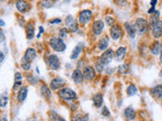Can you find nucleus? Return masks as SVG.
<instances>
[{"label": "nucleus", "instance_id": "27", "mask_svg": "<svg viewBox=\"0 0 162 121\" xmlns=\"http://www.w3.org/2000/svg\"><path fill=\"white\" fill-rule=\"evenodd\" d=\"M151 95L155 98L162 97V85H157L151 89Z\"/></svg>", "mask_w": 162, "mask_h": 121}, {"label": "nucleus", "instance_id": "28", "mask_svg": "<svg viewBox=\"0 0 162 121\" xmlns=\"http://www.w3.org/2000/svg\"><path fill=\"white\" fill-rule=\"evenodd\" d=\"M137 92H138V89H137V87L135 85L128 86L127 93H128V95H129V96H135L137 94Z\"/></svg>", "mask_w": 162, "mask_h": 121}, {"label": "nucleus", "instance_id": "5", "mask_svg": "<svg viewBox=\"0 0 162 121\" xmlns=\"http://www.w3.org/2000/svg\"><path fill=\"white\" fill-rule=\"evenodd\" d=\"M65 23L67 28L69 29L71 33H76L78 30V22L75 20V18L73 17V15H68L65 18Z\"/></svg>", "mask_w": 162, "mask_h": 121}, {"label": "nucleus", "instance_id": "8", "mask_svg": "<svg viewBox=\"0 0 162 121\" xmlns=\"http://www.w3.org/2000/svg\"><path fill=\"white\" fill-rule=\"evenodd\" d=\"M66 84V81L61 77L54 78L50 83V87L52 90H59V89L63 88L64 85Z\"/></svg>", "mask_w": 162, "mask_h": 121}, {"label": "nucleus", "instance_id": "2", "mask_svg": "<svg viewBox=\"0 0 162 121\" xmlns=\"http://www.w3.org/2000/svg\"><path fill=\"white\" fill-rule=\"evenodd\" d=\"M148 26H149L148 21H147L145 18H142V17L137 18L134 23L135 30H136V33H138L139 34H144L146 33L147 29H148Z\"/></svg>", "mask_w": 162, "mask_h": 121}, {"label": "nucleus", "instance_id": "6", "mask_svg": "<svg viewBox=\"0 0 162 121\" xmlns=\"http://www.w3.org/2000/svg\"><path fill=\"white\" fill-rule=\"evenodd\" d=\"M91 16H92L91 10H88V9L82 10L79 13V16H78V21H79L80 24H86L91 20Z\"/></svg>", "mask_w": 162, "mask_h": 121}, {"label": "nucleus", "instance_id": "20", "mask_svg": "<svg viewBox=\"0 0 162 121\" xmlns=\"http://www.w3.org/2000/svg\"><path fill=\"white\" fill-rule=\"evenodd\" d=\"M109 44V38H107V36H104V38H100L99 41L97 43V48H99V50L100 51H107Z\"/></svg>", "mask_w": 162, "mask_h": 121}, {"label": "nucleus", "instance_id": "13", "mask_svg": "<svg viewBox=\"0 0 162 121\" xmlns=\"http://www.w3.org/2000/svg\"><path fill=\"white\" fill-rule=\"evenodd\" d=\"M152 34L155 38H159L162 36V20H159L152 28Z\"/></svg>", "mask_w": 162, "mask_h": 121}, {"label": "nucleus", "instance_id": "23", "mask_svg": "<svg viewBox=\"0 0 162 121\" xmlns=\"http://www.w3.org/2000/svg\"><path fill=\"white\" fill-rule=\"evenodd\" d=\"M92 101H93V104H94L95 107L99 108L102 106V103H104V97L100 93H97L95 95H93L92 97Z\"/></svg>", "mask_w": 162, "mask_h": 121}, {"label": "nucleus", "instance_id": "36", "mask_svg": "<svg viewBox=\"0 0 162 121\" xmlns=\"http://www.w3.org/2000/svg\"><path fill=\"white\" fill-rule=\"evenodd\" d=\"M105 22H107V24L109 26H112L115 23V19L114 17H110V16H107L105 17Z\"/></svg>", "mask_w": 162, "mask_h": 121}, {"label": "nucleus", "instance_id": "25", "mask_svg": "<svg viewBox=\"0 0 162 121\" xmlns=\"http://www.w3.org/2000/svg\"><path fill=\"white\" fill-rule=\"evenodd\" d=\"M83 50V43H78L77 46H75V49L72 51V54L70 56V59L71 60H75V59L78 58V56L80 55V53Z\"/></svg>", "mask_w": 162, "mask_h": 121}, {"label": "nucleus", "instance_id": "7", "mask_svg": "<svg viewBox=\"0 0 162 121\" xmlns=\"http://www.w3.org/2000/svg\"><path fill=\"white\" fill-rule=\"evenodd\" d=\"M48 65L52 70H59L60 69V59L58 58L57 55H50L47 59Z\"/></svg>", "mask_w": 162, "mask_h": 121}, {"label": "nucleus", "instance_id": "41", "mask_svg": "<svg viewBox=\"0 0 162 121\" xmlns=\"http://www.w3.org/2000/svg\"><path fill=\"white\" fill-rule=\"evenodd\" d=\"M119 5H122V4H125L126 3V0H115Z\"/></svg>", "mask_w": 162, "mask_h": 121}, {"label": "nucleus", "instance_id": "31", "mask_svg": "<svg viewBox=\"0 0 162 121\" xmlns=\"http://www.w3.org/2000/svg\"><path fill=\"white\" fill-rule=\"evenodd\" d=\"M41 4H42V6H44L45 8H51V7L54 6L53 2L50 1V0H42Z\"/></svg>", "mask_w": 162, "mask_h": 121}, {"label": "nucleus", "instance_id": "33", "mask_svg": "<svg viewBox=\"0 0 162 121\" xmlns=\"http://www.w3.org/2000/svg\"><path fill=\"white\" fill-rule=\"evenodd\" d=\"M59 36H60L61 38H67L68 36V28H61L60 31H59Z\"/></svg>", "mask_w": 162, "mask_h": 121}, {"label": "nucleus", "instance_id": "18", "mask_svg": "<svg viewBox=\"0 0 162 121\" xmlns=\"http://www.w3.org/2000/svg\"><path fill=\"white\" fill-rule=\"evenodd\" d=\"M159 17H160V13H159V11H157V10L155 12H153L152 14H150V17H149V20H148V24H149V26H150L151 29L157 23V22L159 21Z\"/></svg>", "mask_w": 162, "mask_h": 121}, {"label": "nucleus", "instance_id": "22", "mask_svg": "<svg viewBox=\"0 0 162 121\" xmlns=\"http://www.w3.org/2000/svg\"><path fill=\"white\" fill-rule=\"evenodd\" d=\"M124 26H125V29H126L128 36H129L131 38H134L135 36H136V30H135L134 25H132L130 22H125Z\"/></svg>", "mask_w": 162, "mask_h": 121}, {"label": "nucleus", "instance_id": "26", "mask_svg": "<svg viewBox=\"0 0 162 121\" xmlns=\"http://www.w3.org/2000/svg\"><path fill=\"white\" fill-rule=\"evenodd\" d=\"M125 117L127 118L128 120H134L135 118H136V112H135V110L133 109V107H127L126 109H125Z\"/></svg>", "mask_w": 162, "mask_h": 121}, {"label": "nucleus", "instance_id": "12", "mask_svg": "<svg viewBox=\"0 0 162 121\" xmlns=\"http://www.w3.org/2000/svg\"><path fill=\"white\" fill-rule=\"evenodd\" d=\"M15 5L18 10L19 12H21V13H26L29 9V4L26 1H24V0H16Z\"/></svg>", "mask_w": 162, "mask_h": 121}, {"label": "nucleus", "instance_id": "47", "mask_svg": "<svg viewBox=\"0 0 162 121\" xmlns=\"http://www.w3.org/2000/svg\"><path fill=\"white\" fill-rule=\"evenodd\" d=\"M1 121H8V120H7V119H6V118H5V117H2V119H1Z\"/></svg>", "mask_w": 162, "mask_h": 121}, {"label": "nucleus", "instance_id": "52", "mask_svg": "<svg viewBox=\"0 0 162 121\" xmlns=\"http://www.w3.org/2000/svg\"><path fill=\"white\" fill-rule=\"evenodd\" d=\"M1 1H4V0H1Z\"/></svg>", "mask_w": 162, "mask_h": 121}, {"label": "nucleus", "instance_id": "48", "mask_svg": "<svg viewBox=\"0 0 162 121\" xmlns=\"http://www.w3.org/2000/svg\"><path fill=\"white\" fill-rule=\"evenodd\" d=\"M160 63L162 64V53L160 54Z\"/></svg>", "mask_w": 162, "mask_h": 121}, {"label": "nucleus", "instance_id": "51", "mask_svg": "<svg viewBox=\"0 0 162 121\" xmlns=\"http://www.w3.org/2000/svg\"><path fill=\"white\" fill-rule=\"evenodd\" d=\"M52 1H58V0H52Z\"/></svg>", "mask_w": 162, "mask_h": 121}, {"label": "nucleus", "instance_id": "24", "mask_svg": "<svg viewBox=\"0 0 162 121\" xmlns=\"http://www.w3.org/2000/svg\"><path fill=\"white\" fill-rule=\"evenodd\" d=\"M26 96H28V87H24L23 86L19 89L18 93V102H23L26 99Z\"/></svg>", "mask_w": 162, "mask_h": 121}, {"label": "nucleus", "instance_id": "44", "mask_svg": "<svg viewBox=\"0 0 162 121\" xmlns=\"http://www.w3.org/2000/svg\"><path fill=\"white\" fill-rule=\"evenodd\" d=\"M0 55H1V63H3V61H4V54L1 51V53H0Z\"/></svg>", "mask_w": 162, "mask_h": 121}, {"label": "nucleus", "instance_id": "37", "mask_svg": "<svg viewBox=\"0 0 162 121\" xmlns=\"http://www.w3.org/2000/svg\"><path fill=\"white\" fill-rule=\"evenodd\" d=\"M21 80H23V75L19 72L14 74V82H21Z\"/></svg>", "mask_w": 162, "mask_h": 121}, {"label": "nucleus", "instance_id": "1", "mask_svg": "<svg viewBox=\"0 0 162 121\" xmlns=\"http://www.w3.org/2000/svg\"><path fill=\"white\" fill-rule=\"evenodd\" d=\"M50 46L55 51H58V53H61V51H64L66 50V44L65 43L62 41L61 38H57V36H53L50 39Z\"/></svg>", "mask_w": 162, "mask_h": 121}, {"label": "nucleus", "instance_id": "29", "mask_svg": "<svg viewBox=\"0 0 162 121\" xmlns=\"http://www.w3.org/2000/svg\"><path fill=\"white\" fill-rule=\"evenodd\" d=\"M41 93L43 96L45 97H50L51 96V90L49 89V87L47 85H43L41 87Z\"/></svg>", "mask_w": 162, "mask_h": 121}, {"label": "nucleus", "instance_id": "16", "mask_svg": "<svg viewBox=\"0 0 162 121\" xmlns=\"http://www.w3.org/2000/svg\"><path fill=\"white\" fill-rule=\"evenodd\" d=\"M83 76H84V79L87 81L92 80V79L95 78V71L92 67H85L84 72H83Z\"/></svg>", "mask_w": 162, "mask_h": 121}, {"label": "nucleus", "instance_id": "9", "mask_svg": "<svg viewBox=\"0 0 162 121\" xmlns=\"http://www.w3.org/2000/svg\"><path fill=\"white\" fill-rule=\"evenodd\" d=\"M123 36V29L117 24H114L110 28V36L114 41H117Z\"/></svg>", "mask_w": 162, "mask_h": 121}, {"label": "nucleus", "instance_id": "3", "mask_svg": "<svg viewBox=\"0 0 162 121\" xmlns=\"http://www.w3.org/2000/svg\"><path fill=\"white\" fill-rule=\"evenodd\" d=\"M59 97H61L63 100H74L76 99V93L70 88H62L58 92Z\"/></svg>", "mask_w": 162, "mask_h": 121}, {"label": "nucleus", "instance_id": "45", "mask_svg": "<svg viewBox=\"0 0 162 121\" xmlns=\"http://www.w3.org/2000/svg\"><path fill=\"white\" fill-rule=\"evenodd\" d=\"M0 24H1V26H2V28H3V26H4V21L2 20V19H1V20H0Z\"/></svg>", "mask_w": 162, "mask_h": 121}, {"label": "nucleus", "instance_id": "10", "mask_svg": "<svg viewBox=\"0 0 162 121\" xmlns=\"http://www.w3.org/2000/svg\"><path fill=\"white\" fill-rule=\"evenodd\" d=\"M71 78H72V80L74 81L76 84H81L85 80L84 76H83V73L79 70V69H76V70L73 71Z\"/></svg>", "mask_w": 162, "mask_h": 121}, {"label": "nucleus", "instance_id": "40", "mask_svg": "<svg viewBox=\"0 0 162 121\" xmlns=\"http://www.w3.org/2000/svg\"><path fill=\"white\" fill-rule=\"evenodd\" d=\"M23 86H21V82H14V85H13V90H18V88H21Z\"/></svg>", "mask_w": 162, "mask_h": 121}, {"label": "nucleus", "instance_id": "38", "mask_svg": "<svg viewBox=\"0 0 162 121\" xmlns=\"http://www.w3.org/2000/svg\"><path fill=\"white\" fill-rule=\"evenodd\" d=\"M101 114L104 115V116H105V117H109V116H110V112H109V108H107V107H104V108H102Z\"/></svg>", "mask_w": 162, "mask_h": 121}, {"label": "nucleus", "instance_id": "14", "mask_svg": "<svg viewBox=\"0 0 162 121\" xmlns=\"http://www.w3.org/2000/svg\"><path fill=\"white\" fill-rule=\"evenodd\" d=\"M126 55H127V49L125 46H120L117 50L116 54H115V58H116L117 62H122L126 58Z\"/></svg>", "mask_w": 162, "mask_h": 121}, {"label": "nucleus", "instance_id": "17", "mask_svg": "<svg viewBox=\"0 0 162 121\" xmlns=\"http://www.w3.org/2000/svg\"><path fill=\"white\" fill-rule=\"evenodd\" d=\"M150 51L152 55L157 56L162 53V44L159 41H154L150 46Z\"/></svg>", "mask_w": 162, "mask_h": 121}, {"label": "nucleus", "instance_id": "49", "mask_svg": "<svg viewBox=\"0 0 162 121\" xmlns=\"http://www.w3.org/2000/svg\"><path fill=\"white\" fill-rule=\"evenodd\" d=\"M26 121H36V119H31H31H28V120H26Z\"/></svg>", "mask_w": 162, "mask_h": 121}, {"label": "nucleus", "instance_id": "30", "mask_svg": "<svg viewBox=\"0 0 162 121\" xmlns=\"http://www.w3.org/2000/svg\"><path fill=\"white\" fill-rule=\"evenodd\" d=\"M119 73L120 74H126L129 72V65L128 64H123V65H121L119 67Z\"/></svg>", "mask_w": 162, "mask_h": 121}, {"label": "nucleus", "instance_id": "15", "mask_svg": "<svg viewBox=\"0 0 162 121\" xmlns=\"http://www.w3.org/2000/svg\"><path fill=\"white\" fill-rule=\"evenodd\" d=\"M36 50H35V49H33V48H29L26 51V54H24V57L23 59H24L26 61L29 62V63H31V62L36 59Z\"/></svg>", "mask_w": 162, "mask_h": 121}, {"label": "nucleus", "instance_id": "19", "mask_svg": "<svg viewBox=\"0 0 162 121\" xmlns=\"http://www.w3.org/2000/svg\"><path fill=\"white\" fill-rule=\"evenodd\" d=\"M26 38L28 39H31L35 36V25H34L33 22H28L26 26Z\"/></svg>", "mask_w": 162, "mask_h": 121}, {"label": "nucleus", "instance_id": "34", "mask_svg": "<svg viewBox=\"0 0 162 121\" xmlns=\"http://www.w3.org/2000/svg\"><path fill=\"white\" fill-rule=\"evenodd\" d=\"M104 65H102L99 61H97L96 63H95V70L99 72V73H101V72L104 71Z\"/></svg>", "mask_w": 162, "mask_h": 121}, {"label": "nucleus", "instance_id": "50", "mask_svg": "<svg viewBox=\"0 0 162 121\" xmlns=\"http://www.w3.org/2000/svg\"><path fill=\"white\" fill-rule=\"evenodd\" d=\"M159 76H160V77H161V78H162V71H161V72H160V74H159Z\"/></svg>", "mask_w": 162, "mask_h": 121}, {"label": "nucleus", "instance_id": "21", "mask_svg": "<svg viewBox=\"0 0 162 121\" xmlns=\"http://www.w3.org/2000/svg\"><path fill=\"white\" fill-rule=\"evenodd\" d=\"M89 119V116L87 113H76L71 117V121H88Z\"/></svg>", "mask_w": 162, "mask_h": 121}, {"label": "nucleus", "instance_id": "11", "mask_svg": "<svg viewBox=\"0 0 162 121\" xmlns=\"http://www.w3.org/2000/svg\"><path fill=\"white\" fill-rule=\"evenodd\" d=\"M104 28V21L101 20H96L93 22V25H92V30H93V33L95 36H99L100 33H102Z\"/></svg>", "mask_w": 162, "mask_h": 121}, {"label": "nucleus", "instance_id": "32", "mask_svg": "<svg viewBox=\"0 0 162 121\" xmlns=\"http://www.w3.org/2000/svg\"><path fill=\"white\" fill-rule=\"evenodd\" d=\"M21 68L24 71H28L31 69V63L28 61H26L24 59H23V62H21Z\"/></svg>", "mask_w": 162, "mask_h": 121}, {"label": "nucleus", "instance_id": "42", "mask_svg": "<svg viewBox=\"0 0 162 121\" xmlns=\"http://www.w3.org/2000/svg\"><path fill=\"white\" fill-rule=\"evenodd\" d=\"M62 21L60 18H57V19H53L52 21H50V23H60V22Z\"/></svg>", "mask_w": 162, "mask_h": 121}, {"label": "nucleus", "instance_id": "43", "mask_svg": "<svg viewBox=\"0 0 162 121\" xmlns=\"http://www.w3.org/2000/svg\"><path fill=\"white\" fill-rule=\"evenodd\" d=\"M43 33H44V28H42V26H41V28H40V33L38 34V38H41V34Z\"/></svg>", "mask_w": 162, "mask_h": 121}, {"label": "nucleus", "instance_id": "4", "mask_svg": "<svg viewBox=\"0 0 162 121\" xmlns=\"http://www.w3.org/2000/svg\"><path fill=\"white\" fill-rule=\"evenodd\" d=\"M112 59H114V51H112V49H109V50L105 51L104 53L99 57V61L102 64V65L107 66L112 63Z\"/></svg>", "mask_w": 162, "mask_h": 121}, {"label": "nucleus", "instance_id": "39", "mask_svg": "<svg viewBox=\"0 0 162 121\" xmlns=\"http://www.w3.org/2000/svg\"><path fill=\"white\" fill-rule=\"evenodd\" d=\"M28 80L31 83H33V84H36V83H38V80H36V79L35 77H34V76H28Z\"/></svg>", "mask_w": 162, "mask_h": 121}, {"label": "nucleus", "instance_id": "46", "mask_svg": "<svg viewBox=\"0 0 162 121\" xmlns=\"http://www.w3.org/2000/svg\"><path fill=\"white\" fill-rule=\"evenodd\" d=\"M57 121H65V120H64L62 117H59L58 119H57Z\"/></svg>", "mask_w": 162, "mask_h": 121}, {"label": "nucleus", "instance_id": "35", "mask_svg": "<svg viewBox=\"0 0 162 121\" xmlns=\"http://www.w3.org/2000/svg\"><path fill=\"white\" fill-rule=\"evenodd\" d=\"M7 101H8V98H7L5 95H2L1 96V99H0V106H1L2 108L5 107Z\"/></svg>", "mask_w": 162, "mask_h": 121}]
</instances>
